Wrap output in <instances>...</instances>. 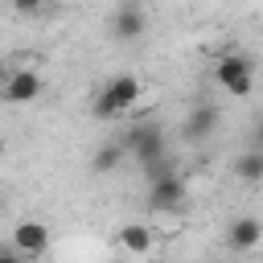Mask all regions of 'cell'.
Returning <instances> with one entry per match:
<instances>
[{"label": "cell", "instance_id": "4", "mask_svg": "<svg viewBox=\"0 0 263 263\" xmlns=\"http://www.w3.org/2000/svg\"><path fill=\"white\" fill-rule=\"evenodd\" d=\"M0 99L12 107H25L33 99H41V74L37 70H8L0 78Z\"/></svg>", "mask_w": 263, "mask_h": 263}, {"label": "cell", "instance_id": "3", "mask_svg": "<svg viewBox=\"0 0 263 263\" xmlns=\"http://www.w3.org/2000/svg\"><path fill=\"white\" fill-rule=\"evenodd\" d=\"M214 78L218 86H226L234 99H247L255 90V62L247 53H222L218 66H214Z\"/></svg>", "mask_w": 263, "mask_h": 263}, {"label": "cell", "instance_id": "12", "mask_svg": "<svg viewBox=\"0 0 263 263\" xmlns=\"http://www.w3.org/2000/svg\"><path fill=\"white\" fill-rule=\"evenodd\" d=\"M123 160H127V156H123V148H119V144H103V148L90 156V168H95V173H115Z\"/></svg>", "mask_w": 263, "mask_h": 263}, {"label": "cell", "instance_id": "15", "mask_svg": "<svg viewBox=\"0 0 263 263\" xmlns=\"http://www.w3.org/2000/svg\"><path fill=\"white\" fill-rule=\"evenodd\" d=\"M0 103H4V99H0Z\"/></svg>", "mask_w": 263, "mask_h": 263}, {"label": "cell", "instance_id": "10", "mask_svg": "<svg viewBox=\"0 0 263 263\" xmlns=\"http://www.w3.org/2000/svg\"><path fill=\"white\" fill-rule=\"evenodd\" d=\"M119 247L132 251V255H148V251H152V226H144V222H127V226L119 230Z\"/></svg>", "mask_w": 263, "mask_h": 263}, {"label": "cell", "instance_id": "11", "mask_svg": "<svg viewBox=\"0 0 263 263\" xmlns=\"http://www.w3.org/2000/svg\"><path fill=\"white\" fill-rule=\"evenodd\" d=\"M234 173H238L242 181H251V185H259V181H263V152H259V148H251V152H242V156L234 160Z\"/></svg>", "mask_w": 263, "mask_h": 263}, {"label": "cell", "instance_id": "5", "mask_svg": "<svg viewBox=\"0 0 263 263\" xmlns=\"http://www.w3.org/2000/svg\"><path fill=\"white\" fill-rule=\"evenodd\" d=\"M12 242H16L21 259H41L45 247H49V226H45V222H33V218H29V222H16Z\"/></svg>", "mask_w": 263, "mask_h": 263}, {"label": "cell", "instance_id": "1", "mask_svg": "<svg viewBox=\"0 0 263 263\" xmlns=\"http://www.w3.org/2000/svg\"><path fill=\"white\" fill-rule=\"evenodd\" d=\"M136 99H140V78H136V74H115V78H107L103 90L95 95L90 115H95V119H115V115L132 111Z\"/></svg>", "mask_w": 263, "mask_h": 263}, {"label": "cell", "instance_id": "6", "mask_svg": "<svg viewBox=\"0 0 263 263\" xmlns=\"http://www.w3.org/2000/svg\"><path fill=\"white\" fill-rule=\"evenodd\" d=\"M144 25H148V12H144V4H119L115 12H111V33L119 37V41H136V37H144Z\"/></svg>", "mask_w": 263, "mask_h": 263}, {"label": "cell", "instance_id": "8", "mask_svg": "<svg viewBox=\"0 0 263 263\" xmlns=\"http://www.w3.org/2000/svg\"><path fill=\"white\" fill-rule=\"evenodd\" d=\"M259 238H263V226H259V218H251V214L234 218L230 230H226V247H230V251H255Z\"/></svg>", "mask_w": 263, "mask_h": 263}, {"label": "cell", "instance_id": "14", "mask_svg": "<svg viewBox=\"0 0 263 263\" xmlns=\"http://www.w3.org/2000/svg\"><path fill=\"white\" fill-rule=\"evenodd\" d=\"M4 148H8V140H4V136H0V156H4Z\"/></svg>", "mask_w": 263, "mask_h": 263}, {"label": "cell", "instance_id": "9", "mask_svg": "<svg viewBox=\"0 0 263 263\" xmlns=\"http://www.w3.org/2000/svg\"><path fill=\"white\" fill-rule=\"evenodd\" d=\"M218 132V107L214 103H197L193 111H189V119H185V140H210Z\"/></svg>", "mask_w": 263, "mask_h": 263}, {"label": "cell", "instance_id": "13", "mask_svg": "<svg viewBox=\"0 0 263 263\" xmlns=\"http://www.w3.org/2000/svg\"><path fill=\"white\" fill-rule=\"evenodd\" d=\"M0 263H25L21 255H0Z\"/></svg>", "mask_w": 263, "mask_h": 263}, {"label": "cell", "instance_id": "2", "mask_svg": "<svg viewBox=\"0 0 263 263\" xmlns=\"http://www.w3.org/2000/svg\"><path fill=\"white\" fill-rule=\"evenodd\" d=\"M115 144H119L123 156H132L140 168H148V164H156V160L168 156V148H164V132H160L156 123H132Z\"/></svg>", "mask_w": 263, "mask_h": 263}, {"label": "cell", "instance_id": "7", "mask_svg": "<svg viewBox=\"0 0 263 263\" xmlns=\"http://www.w3.org/2000/svg\"><path fill=\"white\" fill-rule=\"evenodd\" d=\"M148 205H152V210H181V205H185V181H181V173H168V177L152 181Z\"/></svg>", "mask_w": 263, "mask_h": 263}]
</instances>
